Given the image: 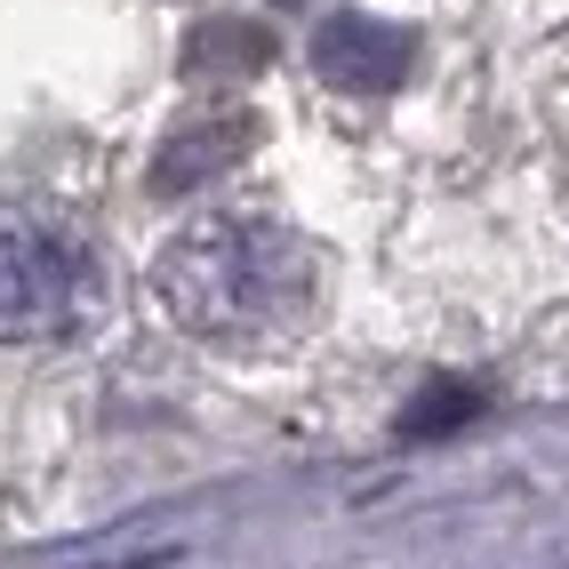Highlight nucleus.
Returning a JSON list of instances; mask_svg holds the SVG:
<instances>
[{
    "instance_id": "obj_1",
    "label": "nucleus",
    "mask_w": 569,
    "mask_h": 569,
    "mask_svg": "<svg viewBox=\"0 0 569 569\" xmlns=\"http://www.w3.org/2000/svg\"><path fill=\"white\" fill-rule=\"evenodd\" d=\"M313 289H321L313 249L273 217H201L153 264V297L169 306V321L209 346L289 337L313 313Z\"/></svg>"
},
{
    "instance_id": "obj_2",
    "label": "nucleus",
    "mask_w": 569,
    "mask_h": 569,
    "mask_svg": "<svg viewBox=\"0 0 569 569\" xmlns=\"http://www.w3.org/2000/svg\"><path fill=\"white\" fill-rule=\"evenodd\" d=\"M97 306V264L89 249L49 224L41 209L0 201V346H32V337H64Z\"/></svg>"
},
{
    "instance_id": "obj_3",
    "label": "nucleus",
    "mask_w": 569,
    "mask_h": 569,
    "mask_svg": "<svg viewBox=\"0 0 569 569\" xmlns=\"http://www.w3.org/2000/svg\"><path fill=\"white\" fill-rule=\"evenodd\" d=\"M409 64H417V41L401 24L386 17H369V9H337L313 24V72L329 89H353V97H386L409 81Z\"/></svg>"
},
{
    "instance_id": "obj_4",
    "label": "nucleus",
    "mask_w": 569,
    "mask_h": 569,
    "mask_svg": "<svg viewBox=\"0 0 569 569\" xmlns=\"http://www.w3.org/2000/svg\"><path fill=\"white\" fill-rule=\"evenodd\" d=\"M257 144V121L249 112H209V121H184L169 144H161V161H153V193H193V184L224 177L241 153Z\"/></svg>"
},
{
    "instance_id": "obj_5",
    "label": "nucleus",
    "mask_w": 569,
    "mask_h": 569,
    "mask_svg": "<svg viewBox=\"0 0 569 569\" xmlns=\"http://www.w3.org/2000/svg\"><path fill=\"white\" fill-rule=\"evenodd\" d=\"M184 64H193V72H257V64H264V32H257V24H233V17H217V24L193 32Z\"/></svg>"
},
{
    "instance_id": "obj_6",
    "label": "nucleus",
    "mask_w": 569,
    "mask_h": 569,
    "mask_svg": "<svg viewBox=\"0 0 569 569\" xmlns=\"http://www.w3.org/2000/svg\"><path fill=\"white\" fill-rule=\"evenodd\" d=\"M466 409H473V393H458V386H433V393H426V409H409V417H401V433H433V426H458Z\"/></svg>"
},
{
    "instance_id": "obj_7",
    "label": "nucleus",
    "mask_w": 569,
    "mask_h": 569,
    "mask_svg": "<svg viewBox=\"0 0 569 569\" xmlns=\"http://www.w3.org/2000/svg\"><path fill=\"white\" fill-rule=\"evenodd\" d=\"M281 9H306V0H281Z\"/></svg>"
}]
</instances>
